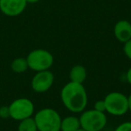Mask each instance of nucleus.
<instances>
[{"label": "nucleus", "mask_w": 131, "mask_h": 131, "mask_svg": "<svg viewBox=\"0 0 131 131\" xmlns=\"http://www.w3.org/2000/svg\"><path fill=\"white\" fill-rule=\"evenodd\" d=\"M60 98L68 111L79 113L84 111L88 102L87 93L83 84L69 82L64 85L60 93Z\"/></svg>", "instance_id": "nucleus-1"}, {"label": "nucleus", "mask_w": 131, "mask_h": 131, "mask_svg": "<svg viewBox=\"0 0 131 131\" xmlns=\"http://www.w3.org/2000/svg\"><path fill=\"white\" fill-rule=\"evenodd\" d=\"M38 131H60L61 117L59 113L51 108H44L34 116Z\"/></svg>", "instance_id": "nucleus-2"}, {"label": "nucleus", "mask_w": 131, "mask_h": 131, "mask_svg": "<svg viewBox=\"0 0 131 131\" xmlns=\"http://www.w3.org/2000/svg\"><path fill=\"white\" fill-rule=\"evenodd\" d=\"M28 68L35 72L49 70L52 67L54 58L49 51L46 49H34L28 54L26 58Z\"/></svg>", "instance_id": "nucleus-3"}, {"label": "nucleus", "mask_w": 131, "mask_h": 131, "mask_svg": "<svg viewBox=\"0 0 131 131\" xmlns=\"http://www.w3.org/2000/svg\"><path fill=\"white\" fill-rule=\"evenodd\" d=\"M79 119L81 128L85 131H101L107 124V116L105 113L94 109L83 111Z\"/></svg>", "instance_id": "nucleus-4"}, {"label": "nucleus", "mask_w": 131, "mask_h": 131, "mask_svg": "<svg viewBox=\"0 0 131 131\" xmlns=\"http://www.w3.org/2000/svg\"><path fill=\"white\" fill-rule=\"evenodd\" d=\"M106 111L113 116H122L128 111V100L125 94L118 92L108 93L104 98Z\"/></svg>", "instance_id": "nucleus-5"}, {"label": "nucleus", "mask_w": 131, "mask_h": 131, "mask_svg": "<svg viewBox=\"0 0 131 131\" xmlns=\"http://www.w3.org/2000/svg\"><path fill=\"white\" fill-rule=\"evenodd\" d=\"M10 118L17 121L31 118L34 113V104L28 98H18L10 103Z\"/></svg>", "instance_id": "nucleus-6"}, {"label": "nucleus", "mask_w": 131, "mask_h": 131, "mask_svg": "<svg viewBox=\"0 0 131 131\" xmlns=\"http://www.w3.org/2000/svg\"><path fill=\"white\" fill-rule=\"evenodd\" d=\"M54 83V75L49 70L37 72L31 79V88L39 93L49 91Z\"/></svg>", "instance_id": "nucleus-7"}, {"label": "nucleus", "mask_w": 131, "mask_h": 131, "mask_svg": "<svg viewBox=\"0 0 131 131\" xmlns=\"http://www.w3.org/2000/svg\"><path fill=\"white\" fill-rule=\"evenodd\" d=\"M26 6V0H0V11L9 17L20 15L25 10Z\"/></svg>", "instance_id": "nucleus-8"}, {"label": "nucleus", "mask_w": 131, "mask_h": 131, "mask_svg": "<svg viewBox=\"0 0 131 131\" xmlns=\"http://www.w3.org/2000/svg\"><path fill=\"white\" fill-rule=\"evenodd\" d=\"M114 36L118 41L125 43L131 39V24L127 20H120L114 26Z\"/></svg>", "instance_id": "nucleus-9"}, {"label": "nucleus", "mask_w": 131, "mask_h": 131, "mask_svg": "<svg viewBox=\"0 0 131 131\" xmlns=\"http://www.w3.org/2000/svg\"><path fill=\"white\" fill-rule=\"evenodd\" d=\"M87 77V71L82 65H75L71 68L69 72L70 82L83 84Z\"/></svg>", "instance_id": "nucleus-10"}, {"label": "nucleus", "mask_w": 131, "mask_h": 131, "mask_svg": "<svg viewBox=\"0 0 131 131\" xmlns=\"http://www.w3.org/2000/svg\"><path fill=\"white\" fill-rule=\"evenodd\" d=\"M81 128L80 119L75 116H68L61 119V131H77Z\"/></svg>", "instance_id": "nucleus-11"}, {"label": "nucleus", "mask_w": 131, "mask_h": 131, "mask_svg": "<svg viewBox=\"0 0 131 131\" xmlns=\"http://www.w3.org/2000/svg\"><path fill=\"white\" fill-rule=\"evenodd\" d=\"M28 63L26 58H17L12 61L11 63V69L15 73L22 74L28 69Z\"/></svg>", "instance_id": "nucleus-12"}, {"label": "nucleus", "mask_w": 131, "mask_h": 131, "mask_svg": "<svg viewBox=\"0 0 131 131\" xmlns=\"http://www.w3.org/2000/svg\"><path fill=\"white\" fill-rule=\"evenodd\" d=\"M17 131H38L37 125L33 118H28L19 121Z\"/></svg>", "instance_id": "nucleus-13"}, {"label": "nucleus", "mask_w": 131, "mask_h": 131, "mask_svg": "<svg viewBox=\"0 0 131 131\" xmlns=\"http://www.w3.org/2000/svg\"><path fill=\"white\" fill-rule=\"evenodd\" d=\"M114 131H131V122H123L120 125H118V127Z\"/></svg>", "instance_id": "nucleus-14"}, {"label": "nucleus", "mask_w": 131, "mask_h": 131, "mask_svg": "<svg viewBox=\"0 0 131 131\" xmlns=\"http://www.w3.org/2000/svg\"><path fill=\"white\" fill-rule=\"evenodd\" d=\"M0 118H10L9 107L8 106H1L0 107Z\"/></svg>", "instance_id": "nucleus-15"}, {"label": "nucleus", "mask_w": 131, "mask_h": 131, "mask_svg": "<svg viewBox=\"0 0 131 131\" xmlns=\"http://www.w3.org/2000/svg\"><path fill=\"white\" fill-rule=\"evenodd\" d=\"M123 50H124V53H125L126 56L131 60V39L124 43Z\"/></svg>", "instance_id": "nucleus-16"}, {"label": "nucleus", "mask_w": 131, "mask_h": 131, "mask_svg": "<svg viewBox=\"0 0 131 131\" xmlns=\"http://www.w3.org/2000/svg\"><path fill=\"white\" fill-rule=\"evenodd\" d=\"M94 110L98 111H101V112H105L106 111V107H105V102H104L103 100H100L97 101L94 104Z\"/></svg>", "instance_id": "nucleus-17"}, {"label": "nucleus", "mask_w": 131, "mask_h": 131, "mask_svg": "<svg viewBox=\"0 0 131 131\" xmlns=\"http://www.w3.org/2000/svg\"><path fill=\"white\" fill-rule=\"evenodd\" d=\"M126 77H127V82L129 83V84H131V67L128 68V70H127V75H126Z\"/></svg>", "instance_id": "nucleus-18"}, {"label": "nucleus", "mask_w": 131, "mask_h": 131, "mask_svg": "<svg viewBox=\"0 0 131 131\" xmlns=\"http://www.w3.org/2000/svg\"><path fill=\"white\" fill-rule=\"evenodd\" d=\"M127 100H128V111H130V112H131V93L129 94V96L127 97Z\"/></svg>", "instance_id": "nucleus-19"}, {"label": "nucleus", "mask_w": 131, "mask_h": 131, "mask_svg": "<svg viewBox=\"0 0 131 131\" xmlns=\"http://www.w3.org/2000/svg\"><path fill=\"white\" fill-rule=\"evenodd\" d=\"M40 0H26L27 4H35V3H38Z\"/></svg>", "instance_id": "nucleus-20"}, {"label": "nucleus", "mask_w": 131, "mask_h": 131, "mask_svg": "<svg viewBox=\"0 0 131 131\" xmlns=\"http://www.w3.org/2000/svg\"><path fill=\"white\" fill-rule=\"evenodd\" d=\"M77 131H85V130H84V129H83V128H80V129H78V130H77Z\"/></svg>", "instance_id": "nucleus-21"}]
</instances>
